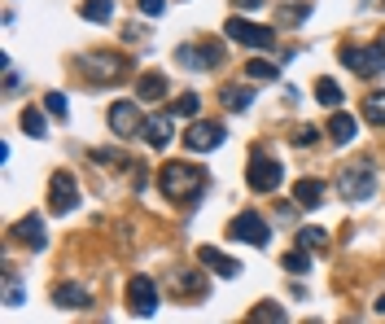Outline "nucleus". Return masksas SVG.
<instances>
[{"label": "nucleus", "mask_w": 385, "mask_h": 324, "mask_svg": "<svg viewBox=\"0 0 385 324\" xmlns=\"http://www.w3.org/2000/svg\"><path fill=\"white\" fill-rule=\"evenodd\" d=\"M158 189L171 202H193L197 193L206 189V167H193V162H166V167H158Z\"/></svg>", "instance_id": "1"}, {"label": "nucleus", "mask_w": 385, "mask_h": 324, "mask_svg": "<svg viewBox=\"0 0 385 324\" xmlns=\"http://www.w3.org/2000/svg\"><path fill=\"white\" fill-rule=\"evenodd\" d=\"M337 193H342V202H368L377 193V167L372 162H350V167H342Z\"/></svg>", "instance_id": "2"}, {"label": "nucleus", "mask_w": 385, "mask_h": 324, "mask_svg": "<svg viewBox=\"0 0 385 324\" xmlns=\"http://www.w3.org/2000/svg\"><path fill=\"white\" fill-rule=\"evenodd\" d=\"M342 66L359 79H377L385 71V44H346L342 48Z\"/></svg>", "instance_id": "3"}, {"label": "nucleus", "mask_w": 385, "mask_h": 324, "mask_svg": "<svg viewBox=\"0 0 385 324\" xmlns=\"http://www.w3.org/2000/svg\"><path fill=\"white\" fill-rule=\"evenodd\" d=\"M79 75L92 79V84H119V79L127 75V61L119 53H88L79 61Z\"/></svg>", "instance_id": "4"}, {"label": "nucleus", "mask_w": 385, "mask_h": 324, "mask_svg": "<svg viewBox=\"0 0 385 324\" xmlns=\"http://www.w3.org/2000/svg\"><path fill=\"white\" fill-rule=\"evenodd\" d=\"M224 36L237 40V44H245V48H272L276 44V27H259V22H249V18H228L224 22Z\"/></svg>", "instance_id": "5"}, {"label": "nucleus", "mask_w": 385, "mask_h": 324, "mask_svg": "<svg viewBox=\"0 0 385 324\" xmlns=\"http://www.w3.org/2000/svg\"><path fill=\"white\" fill-rule=\"evenodd\" d=\"M280 180H284V167H280L276 158H263V154L249 158V167H245V184L254 189V193H276V189H280Z\"/></svg>", "instance_id": "6"}, {"label": "nucleus", "mask_w": 385, "mask_h": 324, "mask_svg": "<svg viewBox=\"0 0 385 324\" xmlns=\"http://www.w3.org/2000/svg\"><path fill=\"white\" fill-rule=\"evenodd\" d=\"M75 206H79V180L71 171H57L53 180H48V210H53V215H71Z\"/></svg>", "instance_id": "7"}, {"label": "nucleus", "mask_w": 385, "mask_h": 324, "mask_svg": "<svg viewBox=\"0 0 385 324\" xmlns=\"http://www.w3.org/2000/svg\"><path fill=\"white\" fill-rule=\"evenodd\" d=\"M110 132L119 136V140L140 136V132H145V115H140V105H136V101H114V105H110Z\"/></svg>", "instance_id": "8"}, {"label": "nucleus", "mask_w": 385, "mask_h": 324, "mask_svg": "<svg viewBox=\"0 0 385 324\" xmlns=\"http://www.w3.org/2000/svg\"><path fill=\"white\" fill-rule=\"evenodd\" d=\"M267 237H272V228H267V219L254 215V210H241L237 219H232V241H245V246H267Z\"/></svg>", "instance_id": "9"}, {"label": "nucleus", "mask_w": 385, "mask_h": 324, "mask_svg": "<svg viewBox=\"0 0 385 324\" xmlns=\"http://www.w3.org/2000/svg\"><path fill=\"white\" fill-rule=\"evenodd\" d=\"M127 311L131 316H145V320L158 311V289H154V281H149V277H136V281L127 285Z\"/></svg>", "instance_id": "10"}, {"label": "nucleus", "mask_w": 385, "mask_h": 324, "mask_svg": "<svg viewBox=\"0 0 385 324\" xmlns=\"http://www.w3.org/2000/svg\"><path fill=\"white\" fill-rule=\"evenodd\" d=\"M219 145H224V123H193L184 132V149H193V154H210Z\"/></svg>", "instance_id": "11"}, {"label": "nucleus", "mask_w": 385, "mask_h": 324, "mask_svg": "<svg viewBox=\"0 0 385 324\" xmlns=\"http://www.w3.org/2000/svg\"><path fill=\"white\" fill-rule=\"evenodd\" d=\"M166 285H171V294H175V298L206 294V272H184V267H175L171 277H166Z\"/></svg>", "instance_id": "12"}, {"label": "nucleus", "mask_w": 385, "mask_h": 324, "mask_svg": "<svg viewBox=\"0 0 385 324\" xmlns=\"http://www.w3.org/2000/svg\"><path fill=\"white\" fill-rule=\"evenodd\" d=\"M171 132H175V115H154V119H145V140L154 145V149H166L171 145Z\"/></svg>", "instance_id": "13"}, {"label": "nucleus", "mask_w": 385, "mask_h": 324, "mask_svg": "<svg viewBox=\"0 0 385 324\" xmlns=\"http://www.w3.org/2000/svg\"><path fill=\"white\" fill-rule=\"evenodd\" d=\"M53 302L57 307H71V311H79V307H92V294L83 285H75V281H61L57 289H53Z\"/></svg>", "instance_id": "14"}, {"label": "nucleus", "mask_w": 385, "mask_h": 324, "mask_svg": "<svg viewBox=\"0 0 385 324\" xmlns=\"http://www.w3.org/2000/svg\"><path fill=\"white\" fill-rule=\"evenodd\" d=\"M197 258H202V267L219 272V277H237V272H241L237 258H228L224 250H215V246H202V250H197Z\"/></svg>", "instance_id": "15"}, {"label": "nucleus", "mask_w": 385, "mask_h": 324, "mask_svg": "<svg viewBox=\"0 0 385 324\" xmlns=\"http://www.w3.org/2000/svg\"><path fill=\"white\" fill-rule=\"evenodd\" d=\"M293 202L303 206V210H315V206H324V180H298L293 184Z\"/></svg>", "instance_id": "16"}, {"label": "nucleus", "mask_w": 385, "mask_h": 324, "mask_svg": "<svg viewBox=\"0 0 385 324\" xmlns=\"http://www.w3.org/2000/svg\"><path fill=\"white\" fill-rule=\"evenodd\" d=\"M13 237H18L22 246H31V250H44V223H40V215L18 219V223H13Z\"/></svg>", "instance_id": "17"}, {"label": "nucleus", "mask_w": 385, "mask_h": 324, "mask_svg": "<svg viewBox=\"0 0 385 324\" xmlns=\"http://www.w3.org/2000/svg\"><path fill=\"white\" fill-rule=\"evenodd\" d=\"M328 136H333V145H350V140L359 136V119H355V115H342V110H337V115L328 119Z\"/></svg>", "instance_id": "18"}, {"label": "nucleus", "mask_w": 385, "mask_h": 324, "mask_svg": "<svg viewBox=\"0 0 385 324\" xmlns=\"http://www.w3.org/2000/svg\"><path fill=\"white\" fill-rule=\"evenodd\" d=\"M162 96H166V79L158 71H149V75L136 79V101H162Z\"/></svg>", "instance_id": "19"}, {"label": "nucleus", "mask_w": 385, "mask_h": 324, "mask_svg": "<svg viewBox=\"0 0 385 324\" xmlns=\"http://www.w3.org/2000/svg\"><path fill=\"white\" fill-rule=\"evenodd\" d=\"M79 13H83L88 22H110V18H114V0H83Z\"/></svg>", "instance_id": "20"}, {"label": "nucleus", "mask_w": 385, "mask_h": 324, "mask_svg": "<svg viewBox=\"0 0 385 324\" xmlns=\"http://www.w3.org/2000/svg\"><path fill=\"white\" fill-rule=\"evenodd\" d=\"M363 119L372 127H385V92H368L363 96Z\"/></svg>", "instance_id": "21"}, {"label": "nucleus", "mask_w": 385, "mask_h": 324, "mask_svg": "<svg viewBox=\"0 0 385 324\" xmlns=\"http://www.w3.org/2000/svg\"><path fill=\"white\" fill-rule=\"evenodd\" d=\"M219 96H224V105H228V110H249V105H254V92H249V88H237V84L224 88Z\"/></svg>", "instance_id": "22"}, {"label": "nucleus", "mask_w": 385, "mask_h": 324, "mask_svg": "<svg viewBox=\"0 0 385 324\" xmlns=\"http://www.w3.org/2000/svg\"><path fill=\"white\" fill-rule=\"evenodd\" d=\"M315 101L328 105V110H337L342 105V88L333 84V79H320V84H315Z\"/></svg>", "instance_id": "23"}, {"label": "nucleus", "mask_w": 385, "mask_h": 324, "mask_svg": "<svg viewBox=\"0 0 385 324\" xmlns=\"http://www.w3.org/2000/svg\"><path fill=\"white\" fill-rule=\"evenodd\" d=\"M280 263H284V272H293V277H307V272H311V258H307V250H289V254L280 258Z\"/></svg>", "instance_id": "24"}, {"label": "nucleus", "mask_w": 385, "mask_h": 324, "mask_svg": "<svg viewBox=\"0 0 385 324\" xmlns=\"http://www.w3.org/2000/svg\"><path fill=\"white\" fill-rule=\"evenodd\" d=\"M298 246H303V250H324L328 246V233L324 228H303V233H298Z\"/></svg>", "instance_id": "25"}, {"label": "nucleus", "mask_w": 385, "mask_h": 324, "mask_svg": "<svg viewBox=\"0 0 385 324\" xmlns=\"http://www.w3.org/2000/svg\"><path fill=\"white\" fill-rule=\"evenodd\" d=\"M249 320H254V324H267V320H284V307H276V302H259L254 311H249Z\"/></svg>", "instance_id": "26"}, {"label": "nucleus", "mask_w": 385, "mask_h": 324, "mask_svg": "<svg viewBox=\"0 0 385 324\" xmlns=\"http://www.w3.org/2000/svg\"><path fill=\"white\" fill-rule=\"evenodd\" d=\"M245 75L249 79H276L280 66H276V61H245Z\"/></svg>", "instance_id": "27"}, {"label": "nucleus", "mask_w": 385, "mask_h": 324, "mask_svg": "<svg viewBox=\"0 0 385 324\" xmlns=\"http://www.w3.org/2000/svg\"><path fill=\"white\" fill-rule=\"evenodd\" d=\"M22 127H27V136H36V140L48 136V132H44V115H40V110H22Z\"/></svg>", "instance_id": "28"}, {"label": "nucleus", "mask_w": 385, "mask_h": 324, "mask_svg": "<svg viewBox=\"0 0 385 324\" xmlns=\"http://www.w3.org/2000/svg\"><path fill=\"white\" fill-rule=\"evenodd\" d=\"M197 110H202V101H197V96H193V92H184V96H180V101H175V110H171V115H175V119H193V115H197Z\"/></svg>", "instance_id": "29"}, {"label": "nucleus", "mask_w": 385, "mask_h": 324, "mask_svg": "<svg viewBox=\"0 0 385 324\" xmlns=\"http://www.w3.org/2000/svg\"><path fill=\"white\" fill-rule=\"evenodd\" d=\"M5 307H22V285L13 272H5Z\"/></svg>", "instance_id": "30"}, {"label": "nucleus", "mask_w": 385, "mask_h": 324, "mask_svg": "<svg viewBox=\"0 0 385 324\" xmlns=\"http://www.w3.org/2000/svg\"><path fill=\"white\" fill-rule=\"evenodd\" d=\"M298 149H307V145H315L320 140V127H293V136H289Z\"/></svg>", "instance_id": "31"}, {"label": "nucleus", "mask_w": 385, "mask_h": 324, "mask_svg": "<svg viewBox=\"0 0 385 324\" xmlns=\"http://www.w3.org/2000/svg\"><path fill=\"white\" fill-rule=\"evenodd\" d=\"M307 13H311V5H289V9H280V22H284V27H293V22H303Z\"/></svg>", "instance_id": "32"}, {"label": "nucleus", "mask_w": 385, "mask_h": 324, "mask_svg": "<svg viewBox=\"0 0 385 324\" xmlns=\"http://www.w3.org/2000/svg\"><path fill=\"white\" fill-rule=\"evenodd\" d=\"M44 110H48V115H53V119H66V96H61V92H48Z\"/></svg>", "instance_id": "33"}, {"label": "nucleus", "mask_w": 385, "mask_h": 324, "mask_svg": "<svg viewBox=\"0 0 385 324\" xmlns=\"http://www.w3.org/2000/svg\"><path fill=\"white\" fill-rule=\"evenodd\" d=\"M162 9H166V0H140V13H145V18H158Z\"/></svg>", "instance_id": "34"}, {"label": "nucleus", "mask_w": 385, "mask_h": 324, "mask_svg": "<svg viewBox=\"0 0 385 324\" xmlns=\"http://www.w3.org/2000/svg\"><path fill=\"white\" fill-rule=\"evenodd\" d=\"M263 0H237V9H259Z\"/></svg>", "instance_id": "35"}, {"label": "nucleus", "mask_w": 385, "mask_h": 324, "mask_svg": "<svg viewBox=\"0 0 385 324\" xmlns=\"http://www.w3.org/2000/svg\"><path fill=\"white\" fill-rule=\"evenodd\" d=\"M377 311H381V316H385V298H377Z\"/></svg>", "instance_id": "36"}]
</instances>
